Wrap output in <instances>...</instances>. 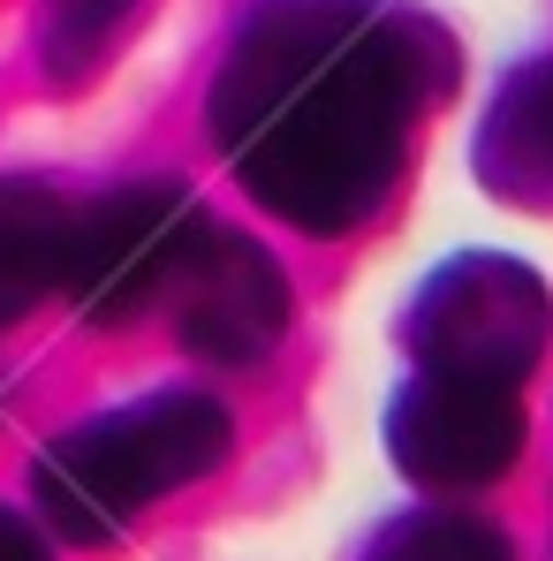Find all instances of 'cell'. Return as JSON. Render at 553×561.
I'll use <instances>...</instances> for the list:
<instances>
[{"mask_svg": "<svg viewBox=\"0 0 553 561\" xmlns=\"http://www.w3.org/2000/svg\"><path fill=\"white\" fill-rule=\"evenodd\" d=\"M122 8L129 0H54V61L61 69L92 61V38H106L122 23Z\"/></svg>", "mask_w": 553, "mask_h": 561, "instance_id": "30bf717a", "label": "cell"}, {"mask_svg": "<svg viewBox=\"0 0 553 561\" xmlns=\"http://www.w3.org/2000/svg\"><path fill=\"white\" fill-rule=\"evenodd\" d=\"M205 228L189 213V197L175 183H137L84 205L69 220V251H61V288L69 304L99 319V327H122L137 311H152L183 266L197 259Z\"/></svg>", "mask_w": 553, "mask_h": 561, "instance_id": "3957f363", "label": "cell"}, {"mask_svg": "<svg viewBox=\"0 0 553 561\" xmlns=\"http://www.w3.org/2000/svg\"><path fill=\"white\" fill-rule=\"evenodd\" d=\"M69 205H54L46 190H0V327L15 311H31L54 280H61V251H69Z\"/></svg>", "mask_w": 553, "mask_h": 561, "instance_id": "ba28073f", "label": "cell"}, {"mask_svg": "<svg viewBox=\"0 0 553 561\" xmlns=\"http://www.w3.org/2000/svg\"><path fill=\"white\" fill-rule=\"evenodd\" d=\"M0 561H46V554H38V539H31L15 516H0Z\"/></svg>", "mask_w": 553, "mask_h": 561, "instance_id": "8fae6325", "label": "cell"}, {"mask_svg": "<svg viewBox=\"0 0 553 561\" xmlns=\"http://www.w3.org/2000/svg\"><path fill=\"white\" fill-rule=\"evenodd\" d=\"M387 440H394V463L425 485H485L516 463L523 410H516V387L417 373L387 410Z\"/></svg>", "mask_w": 553, "mask_h": 561, "instance_id": "5b68a950", "label": "cell"}, {"mask_svg": "<svg viewBox=\"0 0 553 561\" xmlns=\"http://www.w3.org/2000/svg\"><path fill=\"white\" fill-rule=\"evenodd\" d=\"M477 168L508 197H553V61H531L500 84L477 137Z\"/></svg>", "mask_w": 553, "mask_h": 561, "instance_id": "52a82bcc", "label": "cell"}, {"mask_svg": "<svg viewBox=\"0 0 553 561\" xmlns=\"http://www.w3.org/2000/svg\"><path fill=\"white\" fill-rule=\"evenodd\" d=\"M546 350V288L516 259H456L448 274L425 280L410 311V357L417 373H456V379H516Z\"/></svg>", "mask_w": 553, "mask_h": 561, "instance_id": "277c9868", "label": "cell"}, {"mask_svg": "<svg viewBox=\"0 0 553 561\" xmlns=\"http://www.w3.org/2000/svg\"><path fill=\"white\" fill-rule=\"evenodd\" d=\"M448 54L371 0H266L212 92L220 152L296 228H357L394 183L402 129Z\"/></svg>", "mask_w": 553, "mask_h": 561, "instance_id": "6da1fadb", "label": "cell"}, {"mask_svg": "<svg viewBox=\"0 0 553 561\" xmlns=\"http://www.w3.org/2000/svg\"><path fill=\"white\" fill-rule=\"evenodd\" d=\"M183 342L212 365H251L266 357L288 327V288L280 266L251 236H205L183 266Z\"/></svg>", "mask_w": 553, "mask_h": 561, "instance_id": "8992f818", "label": "cell"}, {"mask_svg": "<svg viewBox=\"0 0 553 561\" xmlns=\"http://www.w3.org/2000/svg\"><path fill=\"white\" fill-rule=\"evenodd\" d=\"M371 561H508V539L470 516H417V524L387 531V547Z\"/></svg>", "mask_w": 553, "mask_h": 561, "instance_id": "9c48e42d", "label": "cell"}, {"mask_svg": "<svg viewBox=\"0 0 553 561\" xmlns=\"http://www.w3.org/2000/svg\"><path fill=\"white\" fill-rule=\"evenodd\" d=\"M220 456H228V410L212 394H152V402L106 410L92 425H77L69 440H54L31 470V485L61 531L106 539L145 501L175 493L183 478L212 470Z\"/></svg>", "mask_w": 553, "mask_h": 561, "instance_id": "7a4b0ae2", "label": "cell"}]
</instances>
